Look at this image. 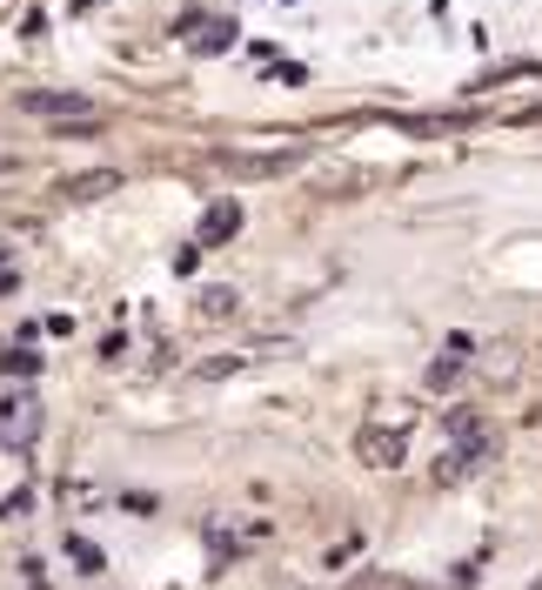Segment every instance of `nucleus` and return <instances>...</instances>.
Segmentation results:
<instances>
[{
    "label": "nucleus",
    "instance_id": "f03ea898",
    "mask_svg": "<svg viewBox=\"0 0 542 590\" xmlns=\"http://www.w3.org/2000/svg\"><path fill=\"white\" fill-rule=\"evenodd\" d=\"M0 437H8L14 450H28L41 437V396L34 389H14L8 403H0Z\"/></svg>",
    "mask_w": 542,
    "mask_h": 590
},
{
    "label": "nucleus",
    "instance_id": "0eeeda50",
    "mask_svg": "<svg viewBox=\"0 0 542 590\" xmlns=\"http://www.w3.org/2000/svg\"><path fill=\"white\" fill-rule=\"evenodd\" d=\"M0 168H8V161H0Z\"/></svg>",
    "mask_w": 542,
    "mask_h": 590
},
{
    "label": "nucleus",
    "instance_id": "7ed1b4c3",
    "mask_svg": "<svg viewBox=\"0 0 542 590\" xmlns=\"http://www.w3.org/2000/svg\"><path fill=\"white\" fill-rule=\"evenodd\" d=\"M302 154L295 148H268V154H221V168H228V175H241V182H261V175H289V168H295Z\"/></svg>",
    "mask_w": 542,
    "mask_h": 590
},
{
    "label": "nucleus",
    "instance_id": "f257e3e1",
    "mask_svg": "<svg viewBox=\"0 0 542 590\" xmlns=\"http://www.w3.org/2000/svg\"><path fill=\"white\" fill-rule=\"evenodd\" d=\"M21 115L61 121V128H95V121H101V108L87 101V95H54V88H28V95H21Z\"/></svg>",
    "mask_w": 542,
    "mask_h": 590
},
{
    "label": "nucleus",
    "instance_id": "20e7f679",
    "mask_svg": "<svg viewBox=\"0 0 542 590\" xmlns=\"http://www.w3.org/2000/svg\"><path fill=\"white\" fill-rule=\"evenodd\" d=\"M361 463L395 470V463H402V437H395V430H389V437H382V430H369V437H361Z\"/></svg>",
    "mask_w": 542,
    "mask_h": 590
},
{
    "label": "nucleus",
    "instance_id": "423d86ee",
    "mask_svg": "<svg viewBox=\"0 0 542 590\" xmlns=\"http://www.w3.org/2000/svg\"><path fill=\"white\" fill-rule=\"evenodd\" d=\"M67 557H74V570H87V577H95V570H101V550H95V544H87V537H67Z\"/></svg>",
    "mask_w": 542,
    "mask_h": 590
},
{
    "label": "nucleus",
    "instance_id": "39448f33",
    "mask_svg": "<svg viewBox=\"0 0 542 590\" xmlns=\"http://www.w3.org/2000/svg\"><path fill=\"white\" fill-rule=\"evenodd\" d=\"M235 222H241V208H235V202H215V208H208V222H202V242L235 235Z\"/></svg>",
    "mask_w": 542,
    "mask_h": 590
}]
</instances>
